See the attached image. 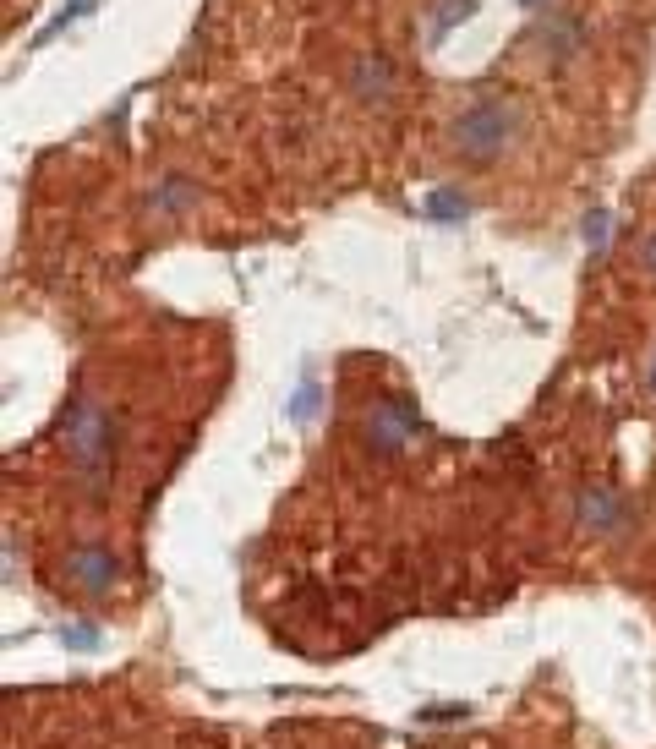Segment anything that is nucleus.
<instances>
[{
	"instance_id": "1",
	"label": "nucleus",
	"mask_w": 656,
	"mask_h": 749,
	"mask_svg": "<svg viewBox=\"0 0 656 749\" xmlns=\"http://www.w3.org/2000/svg\"><path fill=\"white\" fill-rule=\"evenodd\" d=\"M520 132H525V110L514 99H476L471 110L454 115L449 148H454V159L482 170V165H498L520 143Z\"/></svg>"
},
{
	"instance_id": "2",
	"label": "nucleus",
	"mask_w": 656,
	"mask_h": 749,
	"mask_svg": "<svg viewBox=\"0 0 656 749\" xmlns=\"http://www.w3.org/2000/svg\"><path fill=\"white\" fill-rule=\"evenodd\" d=\"M115 416L104 411L99 400H77L66 411V427H61V443H66V460H72L77 482L88 493H104L115 476Z\"/></svg>"
},
{
	"instance_id": "3",
	"label": "nucleus",
	"mask_w": 656,
	"mask_h": 749,
	"mask_svg": "<svg viewBox=\"0 0 656 749\" xmlns=\"http://www.w3.org/2000/svg\"><path fill=\"white\" fill-rule=\"evenodd\" d=\"M361 438H367L372 454H383V460H394V454L410 449V438H416V411H410L405 400H378L361 421Z\"/></svg>"
},
{
	"instance_id": "4",
	"label": "nucleus",
	"mask_w": 656,
	"mask_h": 749,
	"mask_svg": "<svg viewBox=\"0 0 656 749\" xmlns=\"http://www.w3.org/2000/svg\"><path fill=\"white\" fill-rule=\"evenodd\" d=\"M66 580L77 585L82 596H110L115 591V580H121V558H115V547H104V542H77L72 553H66Z\"/></svg>"
},
{
	"instance_id": "5",
	"label": "nucleus",
	"mask_w": 656,
	"mask_h": 749,
	"mask_svg": "<svg viewBox=\"0 0 656 749\" xmlns=\"http://www.w3.org/2000/svg\"><path fill=\"white\" fill-rule=\"evenodd\" d=\"M574 520L591 536H613V531H624L629 503L618 498L613 487H580V493H574Z\"/></svg>"
},
{
	"instance_id": "6",
	"label": "nucleus",
	"mask_w": 656,
	"mask_h": 749,
	"mask_svg": "<svg viewBox=\"0 0 656 749\" xmlns=\"http://www.w3.org/2000/svg\"><path fill=\"white\" fill-rule=\"evenodd\" d=\"M350 93L361 104H389L394 99V66L383 55H356L350 61Z\"/></svg>"
},
{
	"instance_id": "7",
	"label": "nucleus",
	"mask_w": 656,
	"mask_h": 749,
	"mask_svg": "<svg viewBox=\"0 0 656 749\" xmlns=\"http://www.w3.org/2000/svg\"><path fill=\"white\" fill-rule=\"evenodd\" d=\"M148 219H181L186 208H197V186L186 175H164L159 186H148Z\"/></svg>"
},
{
	"instance_id": "8",
	"label": "nucleus",
	"mask_w": 656,
	"mask_h": 749,
	"mask_svg": "<svg viewBox=\"0 0 656 749\" xmlns=\"http://www.w3.org/2000/svg\"><path fill=\"white\" fill-rule=\"evenodd\" d=\"M421 214L438 219V225H460V219H471V197H465L460 186H432L427 203H421Z\"/></svg>"
},
{
	"instance_id": "9",
	"label": "nucleus",
	"mask_w": 656,
	"mask_h": 749,
	"mask_svg": "<svg viewBox=\"0 0 656 749\" xmlns=\"http://www.w3.org/2000/svg\"><path fill=\"white\" fill-rule=\"evenodd\" d=\"M607 241H613V214H607V208H591V214H585V247H591V257H602Z\"/></svg>"
},
{
	"instance_id": "10",
	"label": "nucleus",
	"mask_w": 656,
	"mask_h": 749,
	"mask_svg": "<svg viewBox=\"0 0 656 749\" xmlns=\"http://www.w3.org/2000/svg\"><path fill=\"white\" fill-rule=\"evenodd\" d=\"M312 411H318V378L307 372V378H301V389L290 394V416H296V421H312Z\"/></svg>"
},
{
	"instance_id": "11",
	"label": "nucleus",
	"mask_w": 656,
	"mask_h": 749,
	"mask_svg": "<svg viewBox=\"0 0 656 749\" xmlns=\"http://www.w3.org/2000/svg\"><path fill=\"white\" fill-rule=\"evenodd\" d=\"M66 646L72 651H99V624H66Z\"/></svg>"
},
{
	"instance_id": "12",
	"label": "nucleus",
	"mask_w": 656,
	"mask_h": 749,
	"mask_svg": "<svg viewBox=\"0 0 656 749\" xmlns=\"http://www.w3.org/2000/svg\"><path fill=\"white\" fill-rule=\"evenodd\" d=\"M454 717H465V706H427L421 711V722H454Z\"/></svg>"
},
{
	"instance_id": "13",
	"label": "nucleus",
	"mask_w": 656,
	"mask_h": 749,
	"mask_svg": "<svg viewBox=\"0 0 656 749\" xmlns=\"http://www.w3.org/2000/svg\"><path fill=\"white\" fill-rule=\"evenodd\" d=\"M640 263H646V274L656 279V230H651L646 241H640Z\"/></svg>"
},
{
	"instance_id": "14",
	"label": "nucleus",
	"mask_w": 656,
	"mask_h": 749,
	"mask_svg": "<svg viewBox=\"0 0 656 749\" xmlns=\"http://www.w3.org/2000/svg\"><path fill=\"white\" fill-rule=\"evenodd\" d=\"M646 378H651V394H656V356H651V372H646Z\"/></svg>"
}]
</instances>
